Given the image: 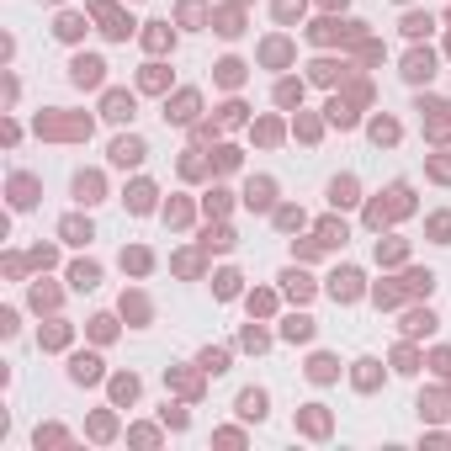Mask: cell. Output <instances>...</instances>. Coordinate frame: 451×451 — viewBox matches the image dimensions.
Returning a JSON list of instances; mask_svg holds the SVG:
<instances>
[{"mask_svg":"<svg viewBox=\"0 0 451 451\" xmlns=\"http://www.w3.org/2000/svg\"><path fill=\"white\" fill-rule=\"evenodd\" d=\"M138 398V377L123 371V377H112V404H133Z\"/></svg>","mask_w":451,"mask_h":451,"instance_id":"cell-7","label":"cell"},{"mask_svg":"<svg viewBox=\"0 0 451 451\" xmlns=\"http://www.w3.org/2000/svg\"><path fill=\"white\" fill-rule=\"evenodd\" d=\"M404 75H409V80H430V75H435V59H430V53H409Z\"/></svg>","mask_w":451,"mask_h":451,"instance_id":"cell-11","label":"cell"},{"mask_svg":"<svg viewBox=\"0 0 451 451\" xmlns=\"http://www.w3.org/2000/svg\"><path fill=\"white\" fill-rule=\"evenodd\" d=\"M212 441H218V446H245V430H218Z\"/></svg>","mask_w":451,"mask_h":451,"instance_id":"cell-36","label":"cell"},{"mask_svg":"<svg viewBox=\"0 0 451 451\" xmlns=\"http://www.w3.org/2000/svg\"><path fill=\"white\" fill-rule=\"evenodd\" d=\"M112 160L117 164H138L144 160V144H138V138H117V144H112Z\"/></svg>","mask_w":451,"mask_h":451,"instance_id":"cell-9","label":"cell"},{"mask_svg":"<svg viewBox=\"0 0 451 451\" xmlns=\"http://www.w3.org/2000/svg\"><path fill=\"white\" fill-rule=\"evenodd\" d=\"M191 112H197V96H181V101H175V112H164V117H175V123H186Z\"/></svg>","mask_w":451,"mask_h":451,"instance_id":"cell-27","label":"cell"},{"mask_svg":"<svg viewBox=\"0 0 451 451\" xmlns=\"http://www.w3.org/2000/svg\"><path fill=\"white\" fill-rule=\"evenodd\" d=\"M164 425H170V430H186V425H191V414L186 409H170V404H164V414H160Z\"/></svg>","mask_w":451,"mask_h":451,"instance_id":"cell-25","label":"cell"},{"mask_svg":"<svg viewBox=\"0 0 451 451\" xmlns=\"http://www.w3.org/2000/svg\"><path fill=\"white\" fill-rule=\"evenodd\" d=\"M112 435H117V419H112V414H90V441H112Z\"/></svg>","mask_w":451,"mask_h":451,"instance_id":"cell-14","label":"cell"},{"mask_svg":"<svg viewBox=\"0 0 451 451\" xmlns=\"http://www.w3.org/2000/svg\"><path fill=\"white\" fill-rule=\"evenodd\" d=\"M441 393H430V398H419V419H441Z\"/></svg>","mask_w":451,"mask_h":451,"instance_id":"cell-26","label":"cell"},{"mask_svg":"<svg viewBox=\"0 0 451 451\" xmlns=\"http://www.w3.org/2000/svg\"><path fill=\"white\" fill-rule=\"evenodd\" d=\"M276 101H282V106H292V101H303V85H292V80H282V85H276Z\"/></svg>","mask_w":451,"mask_h":451,"instance_id":"cell-23","label":"cell"},{"mask_svg":"<svg viewBox=\"0 0 451 451\" xmlns=\"http://www.w3.org/2000/svg\"><path fill=\"white\" fill-rule=\"evenodd\" d=\"M297 425H303L308 435H329V414H324V404H308V409L297 414Z\"/></svg>","mask_w":451,"mask_h":451,"instance_id":"cell-4","label":"cell"},{"mask_svg":"<svg viewBox=\"0 0 451 451\" xmlns=\"http://www.w3.org/2000/svg\"><path fill=\"white\" fill-rule=\"evenodd\" d=\"M127 441H138V446H160V430H154V425H133Z\"/></svg>","mask_w":451,"mask_h":451,"instance_id":"cell-21","label":"cell"},{"mask_svg":"<svg viewBox=\"0 0 451 451\" xmlns=\"http://www.w3.org/2000/svg\"><path fill=\"white\" fill-rule=\"evenodd\" d=\"M245 350H266V334H260V329H245Z\"/></svg>","mask_w":451,"mask_h":451,"instance_id":"cell-40","label":"cell"},{"mask_svg":"<svg viewBox=\"0 0 451 451\" xmlns=\"http://www.w3.org/2000/svg\"><path fill=\"white\" fill-rule=\"evenodd\" d=\"M64 340H69V329H64V324H48V329H42V345H64Z\"/></svg>","mask_w":451,"mask_h":451,"instance_id":"cell-30","label":"cell"},{"mask_svg":"<svg viewBox=\"0 0 451 451\" xmlns=\"http://www.w3.org/2000/svg\"><path fill=\"white\" fill-rule=\"evenodd\" d=\"M430 367L441 371V377H451V350H435V356H430Z\"/></svg>","mask_w":451,"mask_h":451,"instance_id":"cell-38","label":"cell"},{"mask_svg":"<svg viewBox=\"0 0 451 451\" xmlns=\"http://www.w3.org/2000/svg\"><path fill=\"white\" fill-rule=\"evenodd\" d=\"M276 223H282V228H297V223H303V212H292V207H282V212H276Z\"/></svg>","mask_w":451,"mask_h":451,"instance_id":"cell-39","label":"cell"},{"mask_svg":"<svg viewBox=\"0 0 451 451\" xmlns=\"http://www.w3.org/2000/svg\"><path fill=\"white\" fill-rule=\"evenodd\" d=\"M90 334H96V340H112V334H117V324L101 313V319H90Z\"/></svg>","mask_w":451,"mask_h":451,"instance_id":"cell-29","label":"cell"},{"mask_svg":"<svg viewBox=\"0 0 451 451\" xmlns=\"http://www.w3.org/2000/svg\"><path fill=\"white\" fill-rule=\"evenodd\" d=\"M404 329H409V334H430V329H435V313H409V324H404Z\"/></svg>","mask_w":451,"mask_h":451,"instance_id":"cell-22","label":"cell"},{"mask_svg":"<svg viewBox=\"0 0 451 451\" xmlns=\"http://www.w3.org/2000/svg\"><path fill=\"white\" fill-rule=\"evenodd\" d=\"M282 334H287V340H313V319H308V313H297V319H287V324H282Z\"/></svg>","mask_w":451,"mask_h":451,"instance_id":"cell-15","label":"cell"},{"mask_svg":"<svg viewBox=\"0 0 451 451\" xmlns=\"http://www.w3.org/2000/svg\"><path fill=\"white\" fill-rule=\"evenodd\" d=\"M377 382H382V367H377L371 356H367V361H356V388H361V393H371Z\"/></svg>","mask_w":451,"mask_h":451,"instance_id":"cell-8","label":"cell"},{"mask_svg":"<svg viewBox=\"0 0 451 451\" xmlns=\"http://www.w3.org/2000/svg\"><path fill=\"white\" fill-rule=\"evenodd\" d=\"M64 441H69V430H64V425H38V430H32V446H64Z\"/></svg>","mask_w":451,"mask_h":451,"instance_id":"cell-10","label":"cell"},{"mask_svg":"<svg viewBox=\"0 0 451 451\" xmlns=\"http://www.w3.org/2000/svg\"><path fill=\"white\" fill-rule=\"evenodd\" d=\"M297 11H303V0H276V16H282V21H292Z\"/></svg>","mask_w":451,"mask_h":451,"instance_id":"cell-35","label":"cell"},{"mask_svg":"<svg viewBox=\"0 0 451 451\" xmlns=\"http://www.w3.org/2000/svg\"><path fill=\"white\" fill-rule=\"evenodd\" d=\"M197 367L218 377V371H228V350H202V361H197Z\"/></svg>","mask_w":451,"mask_h":451,"instance_id":"cell-16","label":"cell"},{"mask_svg":"<svg viewBox=\"0 0 451 451\" xmlns=\"http://www.w3.org/2000/svg\"><path fill=\"white\" fill-rule=\"evenodd\" d=\"M249 202L266 207V202H271V181H249Z\"/></svg>","mask_w":451,"mask_h":451,"instance_id":"cell-28","label":"cell"},{"mask_svg":"<svg viewBox=\"0 0 451 451\" xmlns=\"http://www.w3.org/2000/svg\"><path fill=\"white\" fill-rule=\"evenodd\" d=\"M106 117H112V123H123V117H133V96H123V90H112V96H106Z\"/></svg>","mask_w":451,"mask_h":451,"instance_id":"cell-12","label":"cell"},{"mask_svg":"<svg viewBox=\"0 0 451 451\" xmlns=\"http://www.w3.org/2000/svg\"><path fill=\"white\" fill-rule=\"evenodd\" d=\"M149 197H154L149 186H133V191H127V207H133V212H149Z\"/></svg>","mask_w":451,"mask_h":451,"instance_id":"cell-24","label":"cell"},{"mask_svg":"<svg viewBox=\"0 0 451 451\" xmlns=\"http://www.w3.org/2000/svg\"><path fill=\"white\" fill-rule=\"evenodd\" d=\"M371 138H377V144H393V138H398V127H393V123H371Z\"/></svg>","mask_w":451,"mask_h":451,"instance_id":"cell-31","label":"cell"},{"mask_svg":"<svg viewBox=\"0 0 451 451\" xmlns=\"http://www.w3.org/2000/svg\"><path fill=\"white\" fill-rule=\"evenodd\" d=\"M101 69H106L101 59H90V53H80V59H75V85H101Z\"/></svg>","mask_w":451,"mask_h":451,"instance_id":"cell-5","label":"cell"},{"mask_svg":"<svg viewBox=\"0 0 451 451\" xmlns=\"http://www.w3.org/2000/svg\"><path fill=\"white\" fill-rule=\"evenodd\" d=\"M69 282H75V287H96V282H101V271L85 260V266H75V271H69Z\"/></svg>","mask_w":451,"mask_h":451,"instance_id":"cell-17","label":"cell"},{"mask_svg":"<svg viewBox=\"0 0 451 451\" xmlns=\"http://www.w3.org/2000/svg\"><path fill=\"white\" fill-rule=\"evenodd\" d=\"M123 266L127 271H149V255H144V249H133V255H123Z\"/></svg>","mask_w":451,"mask_h":451,"instance_id":"cell-37","label":"cell"},{"mask_svg":"<svg viewBox=\"0 0 451 451\" xmlns=\"http://www.w3.org/2000/svg\"><path fill=\"white\" fill-rule=\"evenodd\" d=\"M266 404H271V398H266V388H245V393H239V419H249V425H260V419H266Z\"/></svg>","mask_w":451,"mask_h":451,"instance_id":"cell-1","label":"cell"},{"mask_svg":"<svg viewBox=\"0 0 451 451\" xmlns=\"http://www.w3.org/2000/svg\"><path fill=\"white\" fill-rule=\"evenodd\" d=\"M160 85H164V69H160V64H149V69H144V90H160Z\"/></svg>","mask_w":451,"mask_h":451,"instance_id":"cell-34","label":"cell"},{"mask_svg":"<svg viewBox=\"0 0 451 451\" xmlns=\"http://www.w3.org/2000/svg\"><path fill=\"white\" fill-rule=\"evenodd\" d=\"M64 239H69V245H85V239H90V223L69 218V223H64Z\"/></svg>","mask_w":451,"mask_h":451,"instance_id":"cell-20","label":"cell"},{"mask_svg":"<svg viewBox=\"0 0 451 451\" xmlns=\"http://www.w3.org/2000/svg\"><path fill=\"white\" fill-rule=\"evenodd\" d=\"M282 282H287V292H292V297H308V292H313V282H308L303 271H287Z\"/></svg>","mask_w":451,"mask_h":451,"instance_id":"cell-19","label":"cell"},{"mask_svg":"<svg viewBox=\"0 0 451 451\" xmlns=\"http://www.w3.org/2000/svg\"><path fill=\"white\" fill-rule=\"evenodd\" d=\"M329 202H334V207L356 202V181H350V175H345V181H334V186H329Z\"/></svg>","mask_w":451,"mask_h":451,"instance_id":"cell-18","label":"cell"},{"mask_svg":"<svg viewBox=\"0 0 451 451\" xmlns=\"http://www.w3.org/2000/svg\"><path fill=\"white\" fill-rule=\"evenodd\" d=\"M75 197L80 202H101V175H75Z\"/></svg>","mask_w":451,"mask_h":451,"instance_id":"cell-13","label":"cell"},{"mask_svg":"<svg viewBox=\"0 0 451 451\" xmlns=\"http://www.w3.org/2000/svg\"><path fill=\"white\" fill-rule=\"evenodd\" d=\"M329 292H334V303H350V297L361 292V276H356V271H334V276H329Z\"/></svg>","mask_w":451,"mask_h":451,"instance_id":"cell-3","label":"cell"},{"mask_svg":"<svg viewBox=\"0 0 451 451\" xmlns=\"http://www.w3.org/2000/svg\"><path fill=\"white\" fill-rule=\"evenodd\" d=\"M234 292H239V276H234V271H223V276H218V297H234Z\"/></svg>","mask_w":451,"mask_h":451,"instance_id":"cell-33","label":"cell"},{"mask_svg":"<svg viewBox=\"0 0 451 451\" xmlns=\"http://www.w3.org/2000/svg\"><path fill=\"white\" fill-rule=\"evenodd\" d=\"M334 377H340V361H334V356H313V361H308V382H334Z\"/></svg>","mask_w":451,"mask_h":451,"instance_id":"cell-6","label":"cell"},{"mask_svg":"<svg viewBox=\"0 0 451 451\" xmlns=\"http://www.w3.org/2000/svg\"><path fill=\"white\" fill-rule=\"evenodd\" d=\"M430 27H435L430 16H409V21H404V32H409V38H419V32H430Z\"/></svg>","mask_w":451,"mask_h":451,"instance_id":"cell-32","label":"cell"},{"mask_svg":"<svg viewBox=\"0 0 451 451\" xmlns=\"http://www.w3.org/2000/svg\"><path fill=\"white\" fill-rule=\"evenodd\" d=\"M69 382H101V356H75L69 361Z\"/></svg>","mask_w":451,"mask_h":451,"instance_id":"cell-2","label":"cell"}]
</instances>
